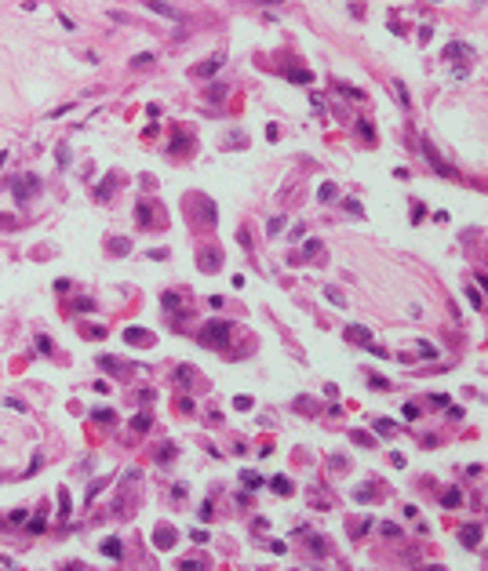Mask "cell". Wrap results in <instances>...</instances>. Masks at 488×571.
<instances>
[{
  "mask_svg": "<svg viewBox=\"0 0 488 571\" xmlns=\"http://www.w3.org/2000/svg\"><path fill=\"white\" fill-rule=\"evenodd\" d=\"M84 335H88V338H102L106 328H102V324H91V328H84Z\"/></svg>",
  "mask_w": 488,
  "mask_h": 571,
  "instance_id": "cell-42",
  "label": "cell"
},
{
  "mask_svg": "<svg viewBox=\"0 0 488 571\" xmlns=\"http://www.w3.org/2000/svg\"><path fill=\"white\" fill-rule=\"evenodd\" d=\"M149 62H153V55H149V51H142V55L131 58V66H149Z\"/></svg>",
  "mask_w": 488,
  "mask_h": 571,
  "instance_id": "cell-43",
  "label": "cell"
},
{
  "mask_svg": "<svg viewBox=\"0 0 488 571\" xmlns=\"http://www.w3.org/2000/svg\"><path fill=\"white\" fill-rule=\"evenodd\" d=\"M99 364H102V367H110V371H117V375L124 371V364H120V360H113V357H99Z\"/></svg>",
  "mask_w": 488,
  "mask_h": 571,
  "instance_id": "cell-37",
  "label": "cell"
},
{
  "mask_svg": "<svg viewBox=\"0 0 488 571\" xmlns=\"http://www.w3.org/2000/svg\"><path fill=\"white\" fill-rule=\"evenodd\" d=\"M233 408H240V411H252V400H248V397H233Z\"/></svg>",
  "mask_w": 488,
  "mask_h": 571,
  "instance_id": "cell-46",
  "label": "cell"
},
{
  "mask_svg": "<svg viewBox=\"0 0 488 571\" xmlns=\"http://www.w3.org/2000/svg\"><path fill=\"white\" fill-rule=\"evenodd\" d=\"M226 338H230V320H208L201 331H197V342L208 349H222Z\"/></svg>",
  "mask_w": 488,
  "mask_h": 571,
  "instance_id": "cell-2",
  "label": "cell"
},
{
  "mask_svg": "<svg viewBox=\"0 0 488 571\" xmlns=\"http://www.w3.org/2000/svg\"><path fill=\"white\" fill-rule=\"evenodd\" d=\"M77 310L80 313H91V310H95V302H91V299H77Z\"/></svg>",
  "mask_w": 488,
  "mask_h": 571,
  "instance_id": "cell-49",
  "label": "cell"
},
{
  "mask_svg": "<svg viewBox=\"0 0 488 571\" xmlns=\"http://www.w3.org/2000/svg\"><path fill=\"white\" fill-rule=\"evenodd\" d=\"M190 538H193V542H208V531L197 528V531H190Z\"/></svg>",
  "mask_w": 488,
  "mask_h": 571,
  "instance_id": "cell-56",
  "label": "cell"
},
{
  "mask_svg": "<svg viewBox=\"0 0 488 571\" xmlns=\"http://www.w3.org/2000/svg\"><path fill=\"white\" fill-rule=\"evenodd\" d=\"M4 404H8L11 411H26V404H22V400H15V397H8V400H4Z\"/></svg>",
  "mask_w": 488,
  "mask_h": 571,
  "instance_id": "cell-54",
  "label": "cell"
},
{
  "mask_svg": "<svg viewBox=\"0 0 488 571\" xmlns=\"http://www.w3.org/2000/svg\"><path fill=\"white\" fill-rule=\"evenodd\" d=\"M149 426H153V419H149V415H139V419H131V429H139V433H146Z\"/></svg>",
  "mask_w": 488,
  "mask_h": 571,
  "instance_id": "cell-33",
  "label": "cell"
},
{
  "mask_svg": "<svg viewBox=\"0 0 488 571\" xmlns=\"http://www.w3.org/2000/svg\"><path fill=\"white\" fill-rule=\"evenodd\" d=\"M463 55H470L466 44H448V48H445V58H452V62H455V58H463Z\"/></svg>",
  "mask_w": 488,
  "mask_h": 571,
  "instance_id": "cell-21",
  "label": "cell"
},
{
  "mask_svg": "<svg viewBox=\"0 0 488 571\" xmlns=\"http://www.w3.org/2000/svg\"><path fill=\"white\" fill-rule=\"evenodd\" d=\"M310 546H313V553H324V549H328V546H324V538H321V535H313V538H310Z\"/></svg>",
  "mask_w": 488,
  "mask_h": 571,
  "instance_id": "cell-47",
  "label": "cell"
},
{
  "mask_svg": "<svg viewBox=\"0 0 488 571\" xmlns=\"http://www.w3.org/2000/svg\"><path fill=\"white\" fill-rule=\"evenodd\" d=\"M357 135H364V138L372 142V138H375V128H372V120H357Z\"/></svg>",
  "mask_w": 488,
  "mask_h": 571,
  "instance_id": "cell-32",
  "label": "cell"
},
{
  "mask_svg": "<svg viewBox=\"0 0 488 571\" xmlns=\"http://www.w3.org/2000/svg\"><path fill=\"white\" fill-rule=\"evenodd\" d=\"M459 502H463V491H459V488H452V491H445V495H441V506H445V509L459 506Z\"/></svg>",
  "mask_w": 488,
  "mask_h": 571,
  "instance_id": "cell-18",
  "label": "cell"
},
{
  "mask_svg": "<svg viewBox=\"0 0 488 571\" xmlns=\"http://www.w3.org/2000/svg\"><path fill=\"white\" fill-rule=\"evenodd\" d=\"M430 404H437V408H448V397H445V393H434V397H430Z\"/></svg>",
  "mask_w": 488,
  "mask_h": 571,
  "instance_id": "cell-52",
  "label": "cell"
},
{
  "mask_svg": "<svg viewBox=\"0 0 488 571\" xmlns=\"http://www.w3.org/2000/svg\"><path fill=\"white\" fill-rule=\"evenodd\" d=\"M55 157H58V164L66 167V164H69V149H66V146H58V149H55Z\"/></svg>",
  "mask_w": 488,
  "mask_h": 571,
  "instance_id": "cell-45",
  "label": "cell"
},
{
  "mask_svg": "<svg viewBox=\"0 0 488 571\" xmlns=\"http://www.w3.org/2000/svg\"><path fill=\"white\" fill-rule=\"evenodd\" d=\"M284 76H288L292 84H313V73H310V69H288Z\"/></svg>",
  "mask_w": 488,
  "mask_h": 571,
  "instance_id": "cell-13",
  "label": "cell"
},
{
  "mask_svg": "<svg viewBox=\"0 0 488 571\" xmlns=\"http://www.w3.org/2000/svg\"><path fill=\"white\" fill-rule=\"evenodd\" d=\"M466 299H470V306H474V310H484V299H481L477 288H466Z\"/></svg>",
  "mask_w": 488,
  "mask_h": 571,
  "instance_id": "cell-29",
  "label": "cell"
},
{
  "mask_svg": "<svg viewBox=\"0 0 488 571\" xmlns=\"http://www.w3.org/2000/svg\"><path fill=\"white\" fill-rule=\"evenodd\" d=\"M201 269H204V273H215V269H219V251H211V248L201 251Z\"/></svg>",
  "mask_w": 488,
  "mask_h": 571,
  "instance_id": "cell-11",
  "label": "cell"
},
{
  "mask_svg": "<svg viewBox=\"0 0 488 571\" xmlns=\"http://www.w3.org/2000/svg\"><path fill=\"white\" fill-rule=\"evenodd\" d=\"M270 488L277 491V495H292V481H288V477H273Z\"/></svg>",
  "mask_w": 488,
  "mask_h": 571,
  "instance_id": "cell-19",
  "label": "cell"
},
{
  "mask_svg": "<svg viewBox=\"0 0 488 571\" xmlns=\"http://www.w3.org/2000/svg\"><path fill=\"white\" fill-rule=\"evenodd\" d=\"M222 95H226V84H211V91H208V99H211V102H219Z\"/></svg>",
  "mask_w": 488,
  "mask_h": 571,
  "instance_id": "cell-40",
  "label": "cell"
},
{
  "mask_svg": "<svg viewBox=\"0 0 488 571\" xmlns=\"http://www.w3.org/2000/svg\"><path fill=\"white\" fill-rule=\"evenodd\" d=\"M393 429H397L393 419H375V433H393Z\"/></svg>",
  "mask_w": 488,
  "mask_h": 571,
  "instance_id": "cell-31",
  "label": "cell"
},
{
  "mask_svg": "<svg viewBox=\"0 0 488 571\" xmlns=\"http://www.w3.org/2000/svg\"><path fill=\"white\" fill-rule=\"evenodd\" d=\"M419 357L434 360V357H437V346H434V342H419Z\"/></svg>",
  "mask_w": 488,
  "mask_h": 571,
  "instance_id": "cell-35",
  "label": "cell"
},
{
  "mask_svg": "<svg viewBox=\"0 0 488 571\" xmlns=\"http://www.w3.org/2000/svg\"><path fill=\"white\" fill-rule=\"evenodd\" d=\"M368 386H375V390H390V382H386L383 375H379V371H372V375H368Z\"/></svg>",
  "mask_w": 488,
  "mask_h": 571,
  "instance_id": "cell-38",
  "label": "cell"
},
{
  "mask_svg": "<svg viewBox=\"0 0 488 571\" xmlns=\"http://www.w3.org/2000/svg\"><path fill=\"white\" fill-rule=\"evenodd\" d=\"M95 419H99V422H106V426H113V422H117V411H110V408H99V411H95Z\"/></svg>",
  "mask_w": 488,
  "mask_h": 571,
  "instance_id": "cell-30",
  "label": "cell"
},
{
  "mask_svg": "<svg viewBox=\"0 0 488 571\" xmlns=\"http://www.w3.org/2000/svg\"><path fill=\"white\" fill-rule=\"evenodd\" d=\"M350 437H354V444H361V447H375V437L364 433V429H357V433H350Z\"/></svg>",
  "mask_w": 488,
  "mask_h": 571,
  "instance_id": "cell-25",
  "label": "cell"
},
{
  "mask_svg": "<svg viewBox=\"0 0 488 571\" xmlns=\"http://www.w3.org/2000/svg\"><path fill=\"white\" fill-rule=\"evenodd\" d=\"M186 215H190V222L197 219V222H204V226H215L219 208L211 204V197H204V193H190V197H186Z\"/></svg>",
  "mask_w": 488,
  "mask_h": 571,
  "instance_id": "cell-1",
  "label": "cell"
},
{
  "mask_svg": "<svg viewBox=\"0 0 488 571\" xmlns=\"http://www.w3.org/2000/svg\"><path fill=\"white\" fill-rule=\"evenodd\" d=\"M240 481H244V488H263V477L252 473V469H244V473H240Z\"/></svg>",
  "mask_w": 488,
  "mask_h": 571,
  "instance_id": "cell-24",
  "label": "cell"
},
{
  "mask_svg": "<svg viewBox=\"0 0 488 571\" xmlns=\"http://www.w3.org/2000/svg\"><path fill=\"white\" fill-rule=\"evenodd\" d=\"M172 458H175V444H168L164 451H160V462H172Z\"/></svg>",
  "mask_w": 488,
  "mask_h": 571,
  "instance_id": "cell-55",
  "label": "cell"
},
{
  "mask_svg": "<svg viewBox=\"0 0 488 571\" xmlns=\"http://www.w3.org/2000/svg\"><path fill=\"white\" fill-rule=\"evenodd\" d=\"M37 349H40V353H51V338L40 335V338H37Z\"/></svg>",
  "mask_w": 488,
  "mask_h": 571,
  "instance_id": "cell-53",
  "label": "cell"
},
{
  "mask_svg": "<svg viewBox=\"0 0 488 571\" xmlns=\"http://www.w3.org/2000/svg\"><path fill=\"white\" fill-rule=\"evenodd\" d=\"M124 338H128L131 346H135V342H142V346H149V342H153V335H149V331H142V328H128V331H124Z\"/></svg>",
  "mask_w": 488,
  "mask_h": 571,
  "instance_id": "cell-10",
  "label": "cell"
},
{
  "mask_svg": "<svg viewBox=\"0 0 488 571\" xmlns=\"http://www.w3.org/2000/svg\"><path fill=\"white\" fill-rule=\"evenodd\" d=\"M423 219V204H419V200H412V222H419Z\"/></svg>",
  "mask_w": 488,
  "mask_h": 571,
  "instance_id": "cell-50",
  "label": "cell"
},
{
  "mask_svg": "<svg viewBox=\"0 0 488 571\" xmlns=\"http://www.w3.org/2000/svg\"><path fill=\"white\" fill-rule=\"evenodd\" d=\"M44 189V182H40V175H22L19 182H15V204H29V197H37Z\"/></svg>",
  "mask_w": 488,
  "mask_h": 571,
  "instance_id": "cell-3",
  "label": "cell"
},
{
  "mask_svg": "<svg viewBox=\"0 0 488 571\" xmlns=\"http://www.w3.org/2000/svg\"><path fill=\"white\" fill-rule=\"evenodd\" d=\"M393 95L401 99V106H408V91H404V84H393Z\"/></svg>",
  "mask_w": 488,
  "mask_h": 571,
  "instance_id": "cell-48",
  "label": "cell"
},
{
  "mask_svg": "<svg viewBox=\"0 0 488 571\" xmlns=\"http://www.w3.org/2000/svg\"><path fill=\"white\" fill-rule=\"evenodd\" d=\"M102 488H106V477H99V481H91V484H88V495H84V499H88V502H95V495H99Z\"/></svg>",
  "mask_w": 488,
  "mask_h": 571,
  "instance_id": "cell-27",
  "label": "cell"
},
{
  "mask_svg": "<svg viewBox=\"0 0 488 571\" xmlns=\"http://www.w3.org/2000/svg\"><path fill=\"white\" fill-rule=\"evenodd\" d=\"M419 447H437V437H434V433H426V437H419Z\"/></svg>",
  "mask_w": 488,
  "mask_h": 571,
  "instance_id": "cell-51",
  "label": "cell"
},
{
  "mask_svg": "<svg viewBox=\"0 0 488 571\" xmlns=\"http://www.w3.org/2000/svg\"><path fill=\"white\" fill-rule=\"evenodd\" d=\"M175 375H179V382H182V386H193V378H197V371H193L190 364H182V367H179Z\"/></svg>",
  "mask_w": 488,
  "mask_h": 571,
  "instance_id": "cell-23",
  "label": "cell"
},
{
  "mask_svg": "<svg viewBox=\"0 0 488 571\" xmlns=\"http://www.w3.org/2000/svg\"><path fill=\"white\" fill-rule=\"evenodd\" d=\"M423 157H426V164L434 167V171L441 175V178H455V167H448L445 160L437 157V149H434V142H423Z\"/></svg>",
  "mask_w": 488,
  "mask_h": 571,
  "instance_id": "cell-4",
  "label": "cell"
},
{
  "mask_svg": "<svg viewBox=\"0 0 488 571\" xmlns=\"http://www.w3.org/2000/svg\"><path fill=\"white\" fill-rule=\"evenodd\" d=\"M182 149H190V138H186V131H175V138H172V153H182Z\"/></svg>",
  "mask_w": 488,
  "mask_h": 571,
  "instance_id": "cell-22",
  "label": "cell"
},
{
  "mask_svg": "<svg viewBox=\"0 0 488 571\" xmlns=\"http://www.w3.org/2000/svg\"><path fill=\"white\" fill-rule=\"evenodd\" d=\"M354 499H357V502H372V488H368V484H361V488L354 491Z\"/></svg>",
  "mask_w": 488,
  "mask_h": 571,
  "instance_id": "cell-39",
  "label": "cell"
},
{
  "mask_svg": "<svg viewBox=\"0 0 488 571\" xmlns=\"http://www.w3.org/2000/svg\"><path fill=\"white\" fill-rule=\"evenodd\" d=\"M335 91H339V95H350V99H364V91L361 87H350V84H335Z\"/></svg>",
  "mask_w": 488,
  "mask_h": 571,
  "instance_id": "cell-28",
  "label": "cell"
},
{
  "mask_svg": "<svg viewBox=\"0 0 488 571\" xmlns=\"http://www.w3.org/2000/svg\"><path fill=\"white\" fill-rule=\"evenodd\" d=\"M332 466H335V469H346L350 462H346V455H335V458H332Z\"/></svg>",
  "mask_w": 488,
  "mask_h": 571,
  "instance_id": "cell-58",
  "label": "cell"
},
{
  "mask_svg": "<svg viewBox=\"0 0 488 571\" xmlns=\"http://www.w3.org/2000/svg\"><path fill=\"white\" fill-rule=\"evenodd\" d=\"M120 549H124V546H120V538H106V542H102V553L110 560H120Z\"/></svg>",
  "mask_w": 488,
  "mask_h": 571,
  "instance_id": "cell-15",
  "label": "cell"
},
{
  "mask_svg": "<svg viewBox=\"0 0 488 571\" xmlns=\"http://www.w3.org/2000/svg\"><path fill=\"white\" fill-rule=\"evenodd\" d=\"M266 229H270V237H281V229H284V215H273V219L266 222Z\"/></svg>",
  "mask_w": 488,
  "mask_h": 571,
  "instance_id": "cell-26",
  "label": "cell"
},
{
  "mask_svg": "<svg viewBox=\"0 0 488 571\" xmlns=\"http://www.w3.org/2000/svg\"><path fill=\"white\" fill-rule=\"evenodd\" d=\"M430 37H434V26H423V29H419V40L426 44V40H430Z\"/></svg>",
  "mask_w": 488,
  "mask_h": 571,
  "instance_id": "cell-59",
  "label": "cell"
},
{
  "mask_svg": "<svg viewBox=\"0 0 488 571\" xmlns=\"http://www.w3.org/2000/svg\"><path fill=\"white\" fill-rule=\"evenodd\" d=\"M299 411H302V415H317V400H306V397H299Z\"/></svg>",
  "mask_w": 488,
  "mask_h": 571,
  "instance_id": "cell-36",
  "label": "cell"
},
{
  "mask_svg": "<svg viewBox=\"0 0 488 571\" xmlns=\"http://www.w3.org/2000/svg\"><path fill=\"white\" fill-rule=\"evenodd\" d=\"M110 19H113V22H131V15H124V11H110Z\"/></svg>",
  "mask_w": 488,
  "mask_h": 571,
  "instance_id": "cell-57",
  "label": "cell"
},
{
  "mask_svg": "<svg viewBox=\"0 0 488 571\" xmlns=\"http://www.w3.org/2000/svg\"><path fill=\"white\" fill-rule=\"evenodd\" d=\"M160 306H164V310H172V313H179V295H175V291H164V295H160Z\"/></svg>",
  "mask_w": 488,
  "mask_h": 571,
  "instance_id": "cell-20",
  "label": "cell"
},
{
  "mask_svg": "<svg viewBox=\"0 0 488 571\" xmlns=\"http://www.w3.org/2000/svg\"><path fill=\"white\" fill-rule=\"evenodd\" d=\"M335 193H339V186H335V182H321V189H317V200H321V204H328V200H335Z\"/></svg>",
  "mask_w": 488,
  "mask_h": 571,
  "instance_id": "cell-16",
  "label": "cell"
},
{
  "mask_svg": "<svg viewBox=\"0 0 488 571\" xmlns=\"http://www.w3.org/2000/svg\"><path fill=\"white\" fill-rule=\"evenodd\" d=\"M26 528H29V535H40L44 528H48V520H44V517H33V520L26 524Z\"/></svg>",
  "mask_w": 488,
  "mask_h": 571,
  "instance_id": "cell-34",
  "label": "cell"
},
{
  "mask_svg": "<svg viewBox=\"0 0 488 571\" xmlns=\"http://www.w3.org/2000/svg\"><path fill=\"white\" fill-rule=\"evenodd\" d=\"M343 208L354 215V219H361V204H357V200H343Z\"/></svg>",
  "mask_w": 488,
  "mask_h": 571,
  "instance_id": "cell-44",
  "label": "cell"
},
{
  "mask_svg": "<svg viewBox=\"0 0 488 571\" xmlns=\"http://www.w3.org/2000/svg\"><path fill=\"white\" fill-rule=\"evenodd\" d=\"M222 62H226V58H222V55H211V58H208V62H201V66H193V69H190V76H211V73H215V69H222Z\"/></svg>",
  "mask_w": 488,
  "mask_h": 571,
  "instance_id": "cell-9",
  "label": "cell"
},
{
  "mask_svg": "<svg viewBox=\"0 0 488 571\" xmlns=\"http://www.w3.org/2000/svg\"><path fill=\"white\" fill-rule=\"evenodd\" d=\"M175 538H179V535H175L172 524H160V528L153 531V546H157V549H172V546H175Z\"/></svg>",
  "mask_w": 488,
  "mask_h": 571,
  "instance_id": "cell-7",
  "label": "cell"
},
{
  "mask_svg": "<svg viewBox=\"0 0 488 571\" xmlns=\"http://www.w3.org/2000/svg\"><path fill=\"white\" fill-rule=\"evenodd\" d=\"M404 419H419V408L416 404H404Z\"/></svg>",
  "mask_w": 488,
  "mask_h": 571,
  "instance_id": "cell-60",
  "label": "cell"
},
{
  "mask_svg": "<svg viewBox=\"0 0 488 571\" xmlns=\"http://www.w3.org/2000/svg\"><path fill=\"white\" fill-rule=\"evenodd\" d=\"M146 8L164 15V19H172V22H186V15H182L179 8H172V4H164V0H146Z\"/></svg>",
  "mask_w": 488,
  "mask_h": 571,
  "instance_id": "cell-6",
  "label": "cell"
},
{
  "mask_svg": "<svg viewBox=\"0 0 488 571\" xmlns=\"http://www.w3.org/2000/svg\"><path fill=\"white\" fill-rule=\"evenodd\" d=\"M149 219H153V211H149V200H142V204L135 208V222H139V226H149Z\"/></svg>",
  "mask_w": 488,
  "mask_h": 571,
  "instance_id": "cell-17",
  "label": "cell"
},
{
  "mask_svg": "<svg viewBox=\"0 0 488 571\" xmlns=\"http://www.w3.org/2000/svg\"><path fill=\"white\" fill-rule=\"evenodd\" d=\"M383 535H401V524H393V520H383Z\"/></svg>",
  "mask_w": 488,
  "mask_h": 571,
  "instance_id": "cell-41",
  "label": "cell"
},
{
  "mask_svg": "<svg viewBox=\"0 0 488 571\" xmlns=\"http://www.w3.org/2000/svg\"><path fill=\"white\" fill-rule=\"evenodd\" d=\"M481 535H484V524H477V520H470V524H463V528H459V542H463L466 549H477V542H481Z\"/></svg>",
  "mask_w": 488,
  "mask_h": 571,
  "instance_id": "cell-5",
  "label": "cell"
},
{
  "mask_svg": "<svg viewBox=\"0 0 488 571\" xmlns=\"http://www.w3.org/2000/svg\"><path fill=\"white\" fill-rule=\"evenodd\" d=\"M69 509H73V499H69V491L66 488H58V517H69Z\"/></svg>",
  "mask_w": 488,
  "mask_h": 571,
  "instance_id": "cell-14",
  "label": "cell"
},
{
  "mask_svg": "<svg viewBox=\"0 0 488 571\" xmlns=\"http://www.w3.org/2000/svg\"><path fill=\"white\" fill-rule=\"evenodd\" d=\"M343 338H346V342H361V346H368V342H372V331H368V328H361V324H346Z\"/></svg>",
  "mask_w": 488,
  "mask_h": 571,
  "instance_id": "cell-8",
  "label": "cell"
},
{
  "mask_svg": "<svg viewBox=\"0 0 488 571\" xmlns=\"http://www.w3.org/2000/svg\"><path fill=\"white\" fill-rule=\"evenodd\" d=\"M106 248H110V255H128V251H131V240H128V237H113Z\"/></svg>",
  "mask_w": 488,
  "mask_h": 571,
  "instance_id": "cell-12",
  "label": "cell"
}]
</instances>
